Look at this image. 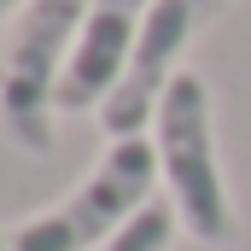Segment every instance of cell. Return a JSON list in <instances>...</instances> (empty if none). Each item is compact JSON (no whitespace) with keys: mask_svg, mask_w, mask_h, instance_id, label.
I'll list each match as a JSON object with an SVG mask.
<instances>
[{"mask_svg":"<svg viewBox=\"0 0 251 251\" xmlns=\"http://www.w3.org/2000/svg\"><path fill=\"white\" fill-rule=\"evenodd\" d=\"M152 187H158V146L146 134L105 140L100 164L59 204H47L12 228V251H94L105 240H117L152 204Z\"/></svg>","mask_w":251,"mask_h":251,"instance_id":"6da1fadb","label":"cell"},{"mask_svg":"<svg viewBox=\"0 0 251 251\" xmlns=\"http://www.w3.org/2000/svg\"><path fill=\"white\" fill-rule=\"evenodd\" d=\"M158 170L170 204L181 216L199 246H228L234 240V199L222 181V158H216V117H210V82L199 70H181L170 82V94L158 100Z\"/></svg>","mask_w":251,"mask_h":251,"instance_id":"7a4b0ae2","label":"cell"},{"mask_svg":"<svg viewBox=\"0 0 251 251\" xmlns=\"http://www.w3.org/2000/svg\"><path fill=\"white\" fill-rule=\"evenodd\" d=\"M88 0H29L12 24L6 59H0V134L18 152L47 158L59 123V82L70 47L82 35Z\"/></svg>","mask_w":251,"mask_h":251,"instance_id":"3957f363","label":"cell"},{"mask_svg":"<svg viewBox=\"0 0 251 251\" xmlns=\"http://www.w3.org/2000/svg\"><path fill=\"white\" fill-rule=\"evenodd\" d=\"M222 6H228V0H152V12H146V24H140V41H134V53H128L111 100L94 111L100 128H105V140H134V134H146V123L158 117V100H164L170 82L181 76V70H176L181 47H187Z\"/></svg>","mask_w":251,"mask_h":251,"instance_id":"277c9868","label":"cell"},{"mask_svg":"<svg viewBox=\"0 0 251 251\" xmlns=\"http://www.w3.org/2000/svg\"><path fill=\"white\" fill-rule=\"evenodd\" d=\"M146 12H152V0H88L82 35L70 47V64L59 82V111H100L111 100L128 53L140 41Z\"/></svg>","mask_w":251,"mask_h":251,"instance_id":"5b68a950","label":"cell"},{"mask_svg":"<svg viewBox=\"0 0 251 251\" xmlns=\"http://www.w3.org/2000/svg\"><path fill=\"white\" fill-rule=\"evenodd\" d=\"M176 228H181V216H176V204H146L134 222H128L117 240H105V246L94 251H170V240H176Z\"/></svg>","mask_w":251,"mask_h":251,"instance_id":"8992f818","label":"cell"},{"mask_svg":"<svg viewBox=\"0 0 251 251\" xmlns=\"http://www.w3.org/2000/svg\"><path fill=\"white\" fill-rule=\"evenodd\" d=\"M24 6H29V0H0V18H6V12H24Z\"/></svg>","mask_w":251,"mask_h":251,"instance_id":"52a82bcc","label":"cell"},{"mask_svg":"<svg viewBox=\"0 0 251 251\" xmlns=\"http://www.w3.org/2000/svg\"><path fill=\"white\" fill-rule=\"evenodd\" d=\"M0 251H12V234H6V228H0Z\"/></svg>","mask_w":251,"mask_h":251,"instance_id":"ba28073f","label":"cell"}]
</instances>
